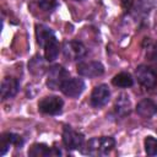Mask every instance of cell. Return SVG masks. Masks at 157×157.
Instances as JSON below:
<instances>
[{"mask_svg": "<svg viewBox=\"0 0 157 157\" xmlns=\"http://www.w3.org/2000/svg\"><path fill=\"white\" fill-rule=\"evenodd\" d=\"M63 142L69 150H78L82 147L85 139L83 135L71 126H65L63 130Z\"/></svg>", "mask_w": 157, "mask_h": 157, "instance_id": "277c9868", "label": "cell"}, {"mask_svg": "<svg viewBox=\"0 0 157 157\" xmlns=\"http://www.w3.org/2000/svg\"><path fill=\"white\" fill-rule=\"evenodd\" d=\"M9 147H10V144L6 141V139L1 135V137H0V156H4L5 153H6V151L9 150Z\"/></svg>", "mask_w": 157, "mask_h": 157, "instance_id": "44dd1931", "label": "cell"}, {"mask_svg": "<svg viewBox=\"0 0 157 157\" xmlns=\"http://www.w3.org/2000/svg\"><path fill=\"white\" fill-rule=\"evenodd\" d=\"M63 53H64L65 58H67L70 60H78L86 55V48L81 42L69 40V42L64 43Z\"/></svg>", "mask_w": 157, "mask_h": 157, "instance_id": "5b68a950", "label": "cell"}, {"mask_svg": "<svg viewBox=\"0 0 157 157\" xmlns=\"http://www.w3.org/2000/svg\"><path fill=\"white\" fill-rule=\"evenodd\" d=\"M67 78H69V72L61 65H54L48 71L47 86L50 90H60L63 83Z\"/></svg>", "mask_w": 157, "mask_h": 157, "instance_id": "7a4b0ae2", "label": "cell"}, {"mask_svg": "<svg viewBox=\"0 0 157 157\" xmlns=\"http://www.w3.org/2000/svg\"><path fill=\"white\" fill-rule=\"evenodd\" d=\"M38 5L45 11H52L53 9L56 7L58 2L56 0H38Z\"/></svg>", "mask_w": 157, "mask_h": 157, "instance_id": "ffe728a7", "label": "cell"}, {"mask_svg": "<svg viewBox=\"0 0 157 157\" xmlns=\"http://www.w3.org/2000/svg\"><path fill=\"white\" fill-rule=\"evenodd\" d=\"M36 36H37V42H38V44L40 47H44L45 43L49 39H52L53 37H55L54 33H53V31L49 27L44 26V25H38L36 27Z\"/></svg>", "mask_w": 157, "mask_h": 157, "instance_id": "9a60e30c", "label": "cell"}, {"mask_svg": "<svg viewBox=\"0 0 157 157\" xmlns=\"http://www.w3.org/2000/svg\"><path fill=\"white\" fill-rule=\"evenodd\" d=\"M28 155L29 156H33V157H47V156H58L60 155V151L56 150V148H53V147H48L47 145L44 144H34L29 151H28Z\"/></svg>", "mask_w": 157, "mask_h": 157, "instance_id": "7c38bea8", "label": "cell"}, {"mask_svg": "<svg viewBox=\"0 0 157 157\" xmlns=\"http://www.w3.org/2000/svg\"><path fill=\"white\" fill-rule=\"evenodd\" d=\"M63 105H64V102L60 97L49 96V97H44L38 103V109L44 114L55 115V114H59L61 112Z\"/></svg>", "mask_w": 157, "mask_h": 157, "instance_id": "3957f363", "label": "cell"}, {"mask_svg": "<svg viewBox=\"0 0 157 157\" xmlns=\"http://www.w3.org/2000/svg\"><path fill=\"white\" fill-rule=\"evenodd\" d=\"M2 136L6 139V141L10 144V146H15V147H21L23 145V139L22 136L13 134V132H6L2 134Z\"/></svg>", "mask_w": 157, "mask_h": 157, "instance_id": "ac0fdd59", "label": "cell"}, {"mask_svg": "<svg viewBox=\"0 0 157 157\" xmlns=\"http://www.w3.org/2000/svg\"><path fill=\"white\" fill-rule=\"evenodd\" d=\"M43 48H44V56H45L47 61H53L58 58L59 52H60V47H59V43H58L55 37L49 39Z\"/></svg>", "mask_w": 157, "mask_h": 157, "instance_id": "4fadbf2b", "label": "cell"}, {"mask_svg": "<svg viewBox=\"0 0 157 157\" xmlns=\"http://www.w3.org/2000/svg\"><path fill=\"white\" fill-rule=\"evenodd\" d=\"M136 78L146 88H153L157 85V75L148 66H139L136 69Z\"/></svg>", "mask_w": 157, "mask_h": 157, "instance_id": "52a82bcc", "label": "cell"}, {"mask_svg": "<svg viewBox=\"0 0 157 157\" xmlns=\"http://www.w3.org/2000/svg\"><path fill=\"white\" fill-rule=\"evenodd\" d=\"M110 97V91L107 85H98L93 88L92 94H91V104L94 108H101L105 105L109 101Z\"/></svg>", "mask_w": 157, "mask_h": 157, "instance_id": "ba28073f", "label": "cell"}, {"mask_svg": "<svg viewBox=\"0 0 157 157\" xmlns=\"http://www.w3.org/2000/svg\"><path fill=\"white\" fill-rule=\"evenodd\" d=\"M121 2H123V5H124L125 7H129L130 4H131V0H121Z\"/></svg>", "mask_w": 157, "mask_h": 157, "instance_id": "7402d4cb", "label": "cell"}, {"mask_svg": "<svg viewBox=\"0 0 157 157\" xmlns=\"http://www.w3.org/2000/svg\"><path fill=\"white\" fill-rule=\"evenodd\" d=\"M77 72L85 77H98L104 72V67L99 61H82L77 65Z\"/></svg>", "mask_w": 157, "mask_h": 157, "instance_id": "8992f818", "label": "cell"}, {"mask_svg": "<svg viewBox=\"0 0 157 157\" xmlns=\"http://www.w3.org/2000/svg\"><path fill=\"white\" fill-rule=\"evenodd\" d=\"M18 91V81L15 77H5L1 81V87H0V92H1V98L9 99L12 98L13 96H16Z\"/></svg>", "mask_w": 157, "mask_h": 157, "instance_id": "30bf717a", "label": "cell"}, {"mask_svg": "<svg viewBox=\"0 0 157 157\" xmlns=\"http://www.w3.org/2000/svg\"><path fill=\"white\" fill-rule=\"evenodd\" d=\"M130 99L129 97L125 94V93H121L117 102H115V105H114V110L117 113V115L119 117H125L130 113Z\"/></svg>", "mask_w": 157, "mask_h": 157, "instance_id": "5bb4252c", "label": "cell"}, {"mask_svg": "<svg viewBox=\"0 0 157 157\" xmlns=\"http://www.w3.org/2000/svg\"><path fill=\"white\" fill-rule=\"evenodd\" d=\"M145 151L150 156H157V139L153 136H147L145 139Z\"/></svg>", "mask_w": 157, "mask_h": 157, "instance_id": "e0dca14e", "label": "cell"}, {"mask_svg": "<svg viewBox=\"0 0 157 157\" xmlns=\"http://www.w3.org/2000/svg\"><path fill=\"white\" fill-rule=\"evenodd\" d=\"M60 90L67 97H78L85 90V82L81 78H67Z\"/></svg>", "mask_w": 157, "mask_h": 157, "instance_id": "9c48e42d", "label": "cell"}, {"mask_svg": "<svg viewBox=\"0 0 157 157\" xmlns=\"http://www.w3.org/2000/svg\"><path fill=\"white\" fill-rule=\"evenodd\" d=\"M40 59H42L40 56H34V58L31 60V63L28 64V67H29V70H31L33 74H40V72L43 71L44 64L42 63Z\"/></svg>", "mask_w": 157, "mask_h": 157, "instance_id": "d6986e66", "label": "cell"}, {"mask_svg": "<svg viewBox=\"0 0 157 157\" xmlns=\"http://www.w3.org/2000/svg\"><path fill=\"white\" fill-rule=\"evenodd\" d=\"M112 83L117 87H121V88H126V87H130L132 86L134 83V80L131 77L130 74L128 72H120L118 75H115L112 80Z\"/></svg>", "mask_w": 157, "mask_h": 157, "instance_id": "2e32d148", "label": "cell"}, {"mask_svg": "<svg viewBox=\"0 0 157 157\" xmlns=\"http://www.w3.org/2000/svg\"><path fill=\"white\" fill-rule=\"evenodd\" d=\"M136 113L142 118H151L157 113V105L151 99H142L136 105Z\"/></svg>", "mask_w": 157, "mask_h": 157, "instance_id": "8fae6325", "label": "cell"}, {"mask_svg": "<svg viewBox=\"0 0 157 157\" xmlns=\"http://www.w3.org/2000/svg\"><path fill=\"white\" fill-rule=\"evenodd\" d=\"M115 146V140L110 136L93 137L87 142L86 153L91 156H105Z\"/></svg>", "mask_w": 157, "mask_h": 157, "instance_id": "6da1fadb", "label": "cell"}]
</instances>
